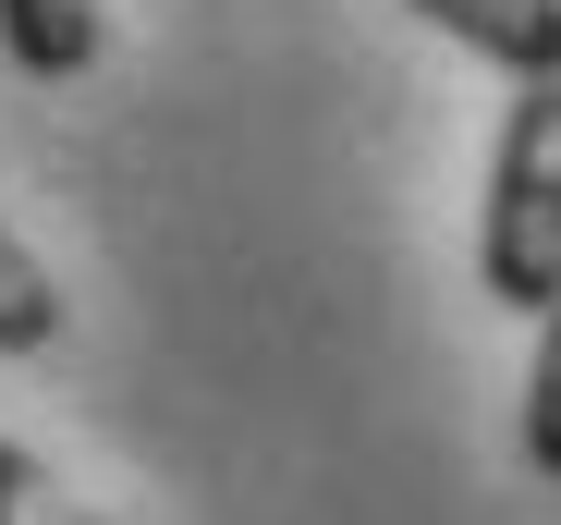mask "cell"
I'll return each mask as SVG.
<instances>
[{"label":"cell","mask_w":561,"mask_h":525,"mask_svg":"<svg viewBox=\"0 0 561 525\" xmlns=\"http://www.w3.org/2000/svg\"><path fill=\"white\" fill-rule=\"evenodd\" d=\"M477 282L513 318L561 306V85H525L501 159H489V220H477Z\"/></svg>","instance_id":"6da1fadb"},{"label":"cell","mask_w":561,"mask_h":525,"mask_svg":"<svg viewBox=\"0 0 561 525\" xmlns=\"http://www.w3.org/2000/svg\"><path fill=\"white\" fill-rule=\"evenodd\" d=\"M415 13L477 61H501L513 85H561V0H415Z\"/></svg>","instance_id":"7a4b0ae2"},{"label":"cell","mask_w":561,"mask_h":525,"mask_svg":"<svg viewBox=\"0 0 561 525\" xmlns=\"http://www.w3.org/2000/svg\"><path fill=\"white\" fill-rule=\"evenodd\" d=\"M0 49H13L37 85H73L99 61V0H0Z\"/></svg>","instance_id":"3957f363"},{"label":"cell","mask_w":561,"mask_h":525,"mask_svg":"<svg viewBox=\"0 0 561 525\" xmlns=\"http://www.w3.org/2000/svg\"><path fill=\"white\" fill-rule=\"evenodd\" d=\"M49 330H61V294H49V270L25 256V232H0V355H37Z\"/></svg>","instance_id":"277c9868"},{"label":"cell","mask_w":561,"mask_h":525,"mask_svg":"<svg viewBox=\"0 0 561 525\" xmlns=\"http://www.w3.org/2000/svg\"><path fill=\"white\" fill-rule=\"evenodd\" d=\"M525 465L561 489V306L537 318V367H525Z\"/></svg>","instance_id":"5b68a950"},{"label":"cell","mask_w":561,"mask_h":525,"mask_svg":"<svg viewBox=\"0 0 561 525\" xmlns=\"http://www.w3.org/2000/svg\"><path fill=\"white\" fill-rule=\"evenodd\" d=\"M0 525H99V513H85L25 441H0Z\"/></svg>","instance_id":"8992f818"}]
</instances>
